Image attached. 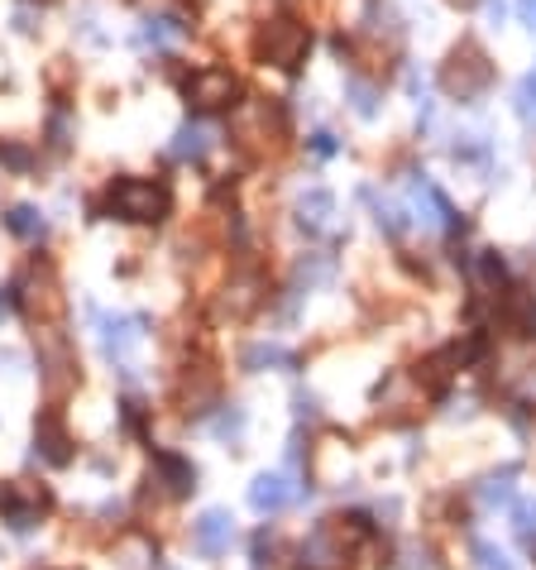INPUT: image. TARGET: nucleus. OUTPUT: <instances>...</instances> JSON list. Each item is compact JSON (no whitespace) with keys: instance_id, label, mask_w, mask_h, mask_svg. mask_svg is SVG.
Instances as JSON below:
<instances>
[{"instance_id":"1","label":"nucleus","mask_w":536,"mask_h":570,"mask_svg":"<svg viewBox=\"0 0 536 570\" xmlns=\"http://www.w3.org/2000/svg\"><path fill=\"white\" fill-rule=\"evenodd\" d=\"M106 206H111V216H120V221L158 226L173 211V197H168L163 183H149V178H120V183L106 192Z\"/></svg>"},{"instance_id":"2","label":"nucleus","mask_w":536,"mask_h":570,"mask_svg":"<svg viewBox=\"0 0 536 570\" xmlns=\"http://www.w3.org/2000/svg\"><path fill=\"white\" fill-rule=\"evenodd\" d=\"M230 130H235V144L249 154H278L283 149V111H278L273 101H245L235 106V120H230Z\"/></svg>"},{"instance_id":"3","label":"nucleus","mask_w":536,"mask_h":570,"mask_svg":"<svg viewBox=\"0 0 536 570\" xmlns=\"http://www.w3.org/2000/svg\"><path fill=\"white\" fill-rule=\"evenodd\" d=\"M489 82H494V63H489V53H484L479 44H460L455 53L446 58V68H441V92L446 96H455V101H474V96H484L489 92Z\"/></svg>"},{"instance_id":"4","label":"nucleus","mask_w":536,"mask_h":570,"mask_svg":"<svg viewBox=\"0 0 536 570\" xmlns=\"http://www.w3.org/2000/svg\"><path fill=\"white\" fill-rule=\"evenodd\" d=\"M15 298H20V312L34 326H58V322H63V312H68V298H63L58 274L48 269V264H34V269L24 274V283H20Z\"/></svg>"},{"instance_id":"5","label":"nucleus","mask_w":536,"mask_h":570,"mask_svg":"<svg viewBox=\"0 0 536 570\" xmlns=\"http://www.w3.org/2000/svg\"><path fill=\"white\" fill-rule=\"evenodd\" d=\"M307 44H312L307 24H297V20H288V15L268 20L264 29H259V53H264V63H273V68H283V72H297V68H302V58H307Z\"/></svg>"},{"instance_id":"6","label":"nucleus","mask_w":536,"mask_h":570,"mask_svg":"<svg viewBox=\"0 0 536 570\" xmlns=\"http://www.w3.org/2000/svg\"><path fill=\"white\" fill-rule=\"evenodd\" d=\"M92 317H96V336H101V355L125 369V379H130V360H134V350L144 345V322L139 317H106V312H92Z\"/></svg>"},{"instance_id":"7","label":"nucleus","mask_w":536,"mask_h":570,"mask_svg":"<svg viewBox=\"0 0 536 570\" xmlns=\"http://www.w3.org/2000/svg\"><path fill=\"white\" fill-rule=\"evenodd\" d=\"M235 96H240V82L230 68H202L187 77V101L197 111H226V106H235Z\"/></svg>"},{"instance_id":"8","label":"nucleus","mask_w":536,"mask_h":570,"mask_svg":"<svg viewBox=\"0 0 536 570\" xmlns=\"http://www.w3.org/2000/svg\"><path fill=\"white\" fill-rule=\"evenodd\" d=\"M44 508H48V489H39V484H5V489H0V513L20 532L39 523Z\"/></svg>"},{"instance_id":"9","label":"nucleus","mask_w":536,"mask_h":570,"mask_svg":"<svg viewBox=\"0 0 536 570\" xmlns=\"http://www.w3.org/2000/svg\"><path fill=\"white\" fill-rule=\"evenodd\" d=\"M192 542H197V551H206V556H226L235 547V518L211 508V513H202L197 523H192Z\"/></svg>"},{"instance_id":"10","label":"nucleus","mask_w":536,"mask_h":570,"mask_svg":"<svg viewBox=\"0 0 536 570\" xmlns=\"http://www.w3.org/2000/svg\"><path fill=\"white\" fill-rule=\"evenodd\" d=\"M154 484H163L168 499H187V494L197 489V470H192V460H182L173 451H158L154 456Z\"/></svg>"},{"instance_id":"11","label":"nucleus","mask_w":536,"mask_h":570,"mask_svg":"<svg viewBox=\"0 0 536 570\" xmlns=\"http://www.w3.org/2000/svg\"><path fill=\"white\" fill-rule=\"evenodd\" d=\"M297 499V489L283 480V475H259L249 484V508L254 513H278V508H288Z\"/></svg>"},{"instance_id":"12","label":"nucleus","mask_w":536,"mask_h":570,"mask_svg":"<svg viewBox=\"0 0 536 570\" xmlns=\"http://www.w3.org/2000/svg\"><path fill=\"white\" fill-rule=\"evenodd\" d=\"M34 456L48 460V465H68L72 460V441H68V432H63V422L58 417L39 422V432H34Z\"/></svg>"},{"instance_id":"13","label":"nucleus","mask_w":536,"mask_h":570,"mask_svg":"<svg viewBox=\"0 0 536 570\" xmlns=\"http://www.w3.org/2000/svg\"><path fill=\"white\" fill-rule=\"evenodd\" d=\"M331 216H336V197L326 187H312V192H302L297 197V226L302 230H326L331 226Z\"/></svg>"},{"instance_id":"14","label":"nucleus","mask_w":536,"mask_h":570,"mask_svg":"<svg viewBox=\"0 0 536 570\" xmlns=\"http://www.w3.org/2000/svg\"><path fill=\"white\" fill-rule=\"evenodd\" d=\"M264 302V283L259 278H235V283L226 288V298H221V312H230V317H249L254 307H259Z\"/></svg>"},{"instance_id":"15","label":"nucleus","mask_w":536,"mask_h":570,"mask_svg":"<svg viewBox=\"0 0 536 570\" xmlns=\"http://www.w3.org/2000/svg\"><path fill=\"white\" fill-rule=\"evenodd\" d=\"M460 360V350H441V355H431V360H422L417 365V384L426 388V393H446V384H450V365Z\"/></svg>"},{"instance_id":"16","label":"nucleus","mask_w":536,"mask_h":570,"mask_svg":"<svg viewBox=\"0 0 536 570\" xmlns=\"http://www.w3.org/2000/svg\"><path fill=\"white\" fill-rule=\"evenodd\" d=\"M292 365H297V355L278 341H259L245 350V369H292Z\"/></svg>"},{"instance_id":"17","label":"nucleus","mask_w":536,"mask_h":570,"mask_svg":"<svg viewBox=\"0 0 536 570\" xmlns=\"http://www.w3.org/2000/svg\"><path fill=\"white\" fill-rule=\"evenodd\" d=\"M206 149H211V135H206L202 125H182L178 135H173V144H168V154H173V159H202Z\"/></svg>"},{"instance_id":"18","label":"nucleus","mask_w":536,"mask_h":570,"mask_svg":"<svg viewBox=\"0 0 536 570\" xmlns=\"http://www.w3.org/2000/svg\"><path fill=\"white\" fill-rule=\"evenodd\" d=\"M5 226L15 230L20 240H29V245H34V240H44V235H48V221H44V211H34V206H15V211L5 216Z\"/></svg>"},{"instance_id":"19","label":"nucleus","mask_w":536,"mask_h":570,"mask_svg":"<svg viewBox=\"0 0 536 570\" xmlns=\"http://www.w3.org/2000/svg\"><path fill=\"white\" fill-rule=\"evenodd\" d=\"M513 475L517 470L508 465V470H498V475H489L479 484V504L484 508H498V504H513Z\"/></svg>"},{"instance_id":"20","label":"nucleus","mask_w":536,"mask_h":570,"mask_svg":"<svg viewBox=\"0 0 536 570\" xmlns=\"http://www.w3.org/2000/svg\"><path fill=\"white\" fill-rule=\"evenodd\" d=\"M345 101L355 106V116H374L379 111V87H369L364 77H350L345 82Z\"/></svg>"},{"instance_id":"21","label":"nucleus","mask_w":536,"mask_h":570,"mask_svg":"<svg viewBox=\"0 0 536 570\" xmlns=\"http://www.w3.org/2000/svg\"><path fill=\"white\" fill-rule=\"evenodd\" d=\"M326 278H331V259H326V254H307V259L297 264V293H302V288L326 283Z\"/></svg>"},{"instance_id":"22","label":"nucleus","mask_w":536,"mask_h":570,"mask_svg":"<svg viewBox=\"0 0 536 570\" xmlns=\"http://www.w3.org/2000/svg\"><path fill=\"white\" fill-rule=\"evenodd\" d=\"M508 317H513V326H517L522 336L532 331V322H536V307H532L527 288H513V293H508Z\"/></svg>"},{"instance_id":"23","label":"nucleus","mask_w":536,"mask_h":570,"mask_svg":"<svg viewBox=\"0 0 536 570\" xmlns=\"http://www.w3.org/2000/svg\"><path fill=\"white\" fill-rule=\"evenodd\" d=\"M513 527H517V537L527 542V547H536V499L513 504Z\"/></svg>"},{"instance_id":"24","label":"nucleus","mask_w":536,"mask_h":570,"mask_svg":"<svg viewBox=\"0 0 536 570\" xmlns=\"http://www.w3.org/2000/svg\"><path fill=\"white\" fill-rule=\"evenodd\" d=\"M211 432L221 436V441H240V432H245V412H240L235 403H230V408L221 412V417L211 422Z\"/></svg>"},{"instance_id":"25","label":"nucleus","mask_w":536,"mask_h":570,"mask_svg":"<svg viewBox=\"0 0 536 570\" xmlns=\"http://www.w3.org/2000/svg\"><path fill=\"white\" fill-rule=\"evenodd\" d=\"M364 197H369L374 211H379V226L388 230V235H398V230H402V206L388 202V197H379V192H364Z\"/></svg>"},{"instance_id":"26","label":"nucleus","mask_w":536,"mask_h":570,"mask_svg":"<svg viewBox=\"0 0 536 570\" xmlns=\"http://www.w3.org/2000/svg\"><path fill=\"white\" fill-rule=\"evenodd\" d=\"M513 106H517V116L527 120V125H536V72H532V77H522V82H517Z\"/></svg>"},{"instance_id":"27","label":"nucleus","mask_w":536,"mask_h":570,"mask_svg":"<svg viewBox=\"0 0 536 570\" xmlns=\"http://www.w3.org/2000/svg\"><path fill=\"white\" fill-rule=\"evenodd\" d=\"M474 556H479V570H517L508 561V551L494 547V542H474Z\"/></svg>"},{"instance_id":"28","label":"nucleus","mask_w":536,"mask_h":570,"mask_svg":"<svg viewBox=\"0 0 536 570\" xmlns=\"http://www.w3.org/2000/svg\"><path fill=\"white\" fill-rule=\"evenodd\" d=\"M479 278L484 283H503V259H498V254H479Z\"/></svg>"},{"instance_id":"29","label":"nucleus","mask_w":536,"mask_h":570,"mask_svg":"<svg viewBox=\"0 0 536 570\" xmlns=\"http://www.w3.org/2000/svg\"><path fill=\"white\" fill-rule=\"evenodd\" d=\"M15 29H20V34H39V10H34V5H20V10H15Z\"/></svg>"},{"instance_id":"30","label":"nucleus","mask_w":536,"mask_h":570,"mask_svg":"<svg viewBox=\"0 0 536 570\" xmlns=\"http://www.w3.org/2000/svg\"><path fill=\"white\" fill-rule=\"evenodd\" d=\"M0 159H5L10 168H29V154L15 149V144H5V149H0Z\"/></svg>"},{"instance_id":"31","label":"nucleus","mask_w":536,"mask_h":570,"mask_svg":"<svg viewBox=\"0 0 536 570\" xmlns=\"http://www.w3.org/2000/svg\"><path fill=\"white\" fill-rule=\"evenodd\" d=\"M517 15H522L527 29H536V0H517Z\"/></svg>"},{"instance_id":"32","label":"nucleus","mask_w":536,"mask_h":570,"mask_svg":"<svg viewBox=\"0 0 536 570\" xmlns=\"http://www.w3.org/2000/svg\"><path fill=\"white\" fill-rule=\"evenodd\" d=\"M312 149L321 154V159H331V154H336V140H331V135H316V140H312Z\"/></svg>"},{"instance_id":"33","label":"nucleus","mask_w":536,"mask_h":570,"mask_svg":"<svg viewBox=\"0 0 536 570\" xmlns=\"http://www.w3.org/2000/svg\"><path fill=\"white\" fill-rule=\"evenodd\" d=\"M517 393L527 398V403H536V365H532V374H527V379H522V388H517Z\"/></svg>"},{"instance_id":"34","label":"nucleus","mask_w":536,"mask_h":570,"mask_svg":"<svg viewBox=\"0 0 536 570\" xmlns=\"http://www.w3.org/2000/svg\"><path fill=\"white\" fill-rule=\"evenodd\" d=\"M484 10H489L494 24H503V0H484Z\"/></svg>"},{"instance_id":"35","label":"nucleus","mask_w":536,"mask_h":570,"mask_svg":"<svg viewBox=\"0 0 536 570\" xmlns=\"http://www.w3.org/2000/svg\"><path fill=\"white\" fill-rule=\"evenodd\" d=\"M5 312H10V302H5V298H0V317H5Z\"/></svg>"}]
</instances>
